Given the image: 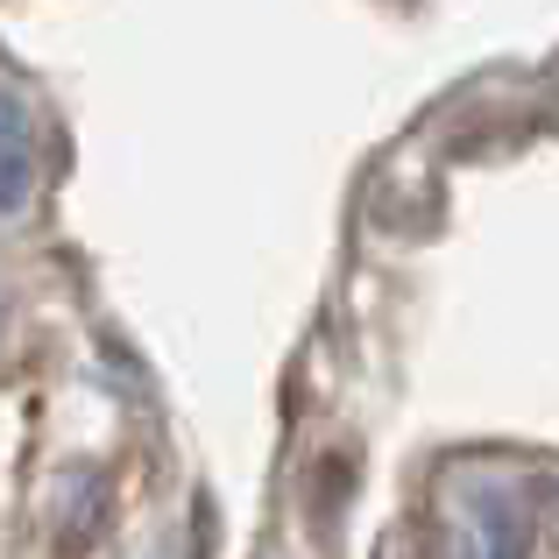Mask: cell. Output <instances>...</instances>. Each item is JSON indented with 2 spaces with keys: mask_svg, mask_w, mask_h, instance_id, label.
Listing matches in <instances>:
<instances>
[{
  "mask_svg": "<svg viewBox=\"0 0 559 559\" xmlns=\"http://www.w3.org/2000/svg\"><path fill=\"white\" fill-rule=\"evenodd\" d=\"M28 191V142H22V114L0 99V205H22Z\"/></svg>",
  "mask_w": 559,
  "mask_h": 559,
  "instance_id": "1",
  "label": "cell"
}]
</instances>
